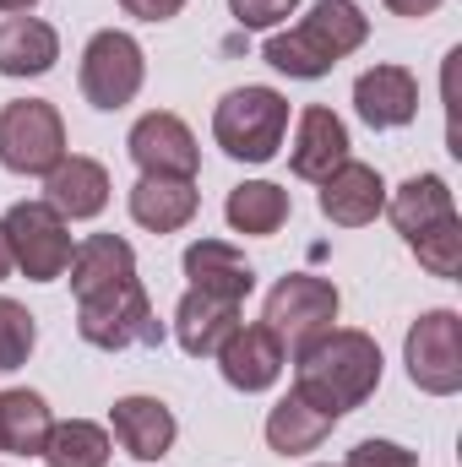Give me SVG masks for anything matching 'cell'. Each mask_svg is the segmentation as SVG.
<instances>
[{"label": "cell", "mask_w": 462, "mask_h": 467, "mask_svg": "<svg viewBox=\"0 0 462 467\" xmlns=\"http://www.w3.org/2000/svg\"><path fill=\"white\" fill-rule=\"evenodd\" d=\"M381 369H386V358H381V343L370 332L332 327L327 337H316L305 353H294V391L310 408H321L327 419H343L359 402L375 397Z\"/></svg>", "instance_id": "1"}, {"label": "cell", "mask_w": 462, "mask_h": 467, "mask_svg": "<svg viewBox=\"0 0 462 467\" xmlns=\"http://www.w3.org/2000/svg\"><path fill=\"white\" fill-rule=\"evenodd\" d=\"M370 38V16L353 0H316L289 33H272L261 60L294 82H321L338 60H348L353 49H364Z\"/></svg>", "instance_id": "2"}, {"label": "cell", "mask_w": 462, "mask_h": 467, "mask_svg": "<svg viewBox=\"0 0 462 467\" xmlns=\"http://www.w3.org/2000/svg\"><path fill=\"white\" fill-rule=\"evenodd\" d=\"M283 136H289V99L278 88L245 82L213 109V141L234 163H272L283 152Z\"/></svg>", "instance_id": "3"}, {"label": "cell", "mask_w": 462, "mask_h": 467, "mask_svg": "<svg viewBox=\"0 0 462 467\" xmlns=\"http://www.w3.org/2000/svg\"><path fill=\"white\" fill-rule=\"evenodd\" d=\"M77 332L88 348L125 353V348H158L163 343V321L142 288V277H125L110 288H93L77 299Z\"/></svg>", "instance_id": "4"}, {"label": "cell", "mask_w": 462, "mask_h": 467, "mask_svg": "<svg viewBox=\"0 0 462 467\" xmlns=\"http://www.w3.org/2000/svg\"><path fill=\"white\" fill-rule=\"evenodd\" d=\"M338 310H343V299H338V288H332L327 277H316V272H289V277L272 283L267 310H261V327H267V332L283 343V353L294 358V353H305L316 337H327V332L338 327Z\"/></svg>", "instance_id": "5"}, {"label": "cell", "mask_w": 462, "mask_h": 467, "mask_svg": "<svg viewBox=\"0 0 462 467\" xmlns=\"http://www.w3.org/2000/svg\"><path fill=\"white\" fill-rule=\"evenodd\" d=\"M66 158V119L49 99H11L0 109V169L49 174Z\"/></svg>", "instance_id": "6"}, {"label": "cell", "mask_w": 462, "mask_h": 467, "mask_svg": "<svg viewBox=\"0 0 462 467\" xmlns=\"http://www.w3.org/2000/svg\"><path fill=\"white\" fill-rule=\"evenodd\" d=\"M5 239H11V266L27 283H55L71 266V223L49 207V202H16L5 218Z\"/></svg>", "instance_id": "7"}, {"label": "cell", "mask_w": 462, "mask_h": 467, "mask_svg": "<svg viewBox=\"0 0 462 467\" xmlns=\"http://www.w3.org/2000/svg\"><path fill=\"white\" fill-rule=\"evenodd\" d=\"M82 99L93 109H125L147 82V55L125 27H99L82 49Z\"/></svg>", "instance_id": "8"}, {"label": "cell", "mask_w": 462, "mask_h": 467, "mask_svg": "<svg viewBox=\"0 0 462 467\" xmlns=\"http://www.w3.org/2000/svg\"><path fill=\"white\" fill-rule=\"evenodd\" d=\"M403 364H408V380L425 397H457L462 391V316L457 310H425L408 327Z\"/></svg>", "instance_id": "9"}, {"label": "cell", "mask_w": 462, "mask_h": 467, "mask_svg": "<svg viewBox=\"0 0 462 467\" xmlns=\"http://www.w3.org/2000/svg\"><path fill=\"white\" fill-rule=\"evenodd\" d=\"M125 152H131V163H136L142 174L196 180V169H202V147H196L191 125L180 115H169V109H152V115L136 119L131 136H125Z\"/></svg>", "instance_id": "10"}, {"label": "cell", "mask_w": 462, "mask_h": 467, "mask_svg": "<svg viewBox=\"0 0 462 467\" xmlns=\"http://www.w3.org/2000/svg\"><path fill=\"white\" fill-rule=\"evenodd\" d=\"M353 115L370 130H403L419 115V77L408 66H370L353 82Z\"/></svg>", "instance_id": "11"}, {"label": "cell", "mask_w": 462, "mask_h": 467, "mask_svg": "<svg viewBox=\"0 0 462 467\" xmlns=\"http://www.w3.org/2000/svg\"><path fill=\"white\" fill-rule=\"evenodd\" d=\"M110 435L120 441L125 457H136V462H163V457L174 451V441H180V424H174L169 402L136 391V397H120L115 408H110Z\"/></svg>", "instance_id": "12"}, {"label": "cell", "mask_w": 462, "mask_h": 467, "mask_svg": "<svg viewBox=\"0 0 462 467\" xmlns=\"http://www.w3.org/2000/svg\"><path fill=\"white\" fill-rule=\"evenodd\" d=\"M213 358H218L224 380H229L234 391H245V397L272 391V386H278V375H283V364H289L283 343H278L267 327H245V321L224 337V348L213 353Z\"/></svg>", "instance_id": "13"}, {"label": "cell", "mask_w": 462, "mask_h": 467, "mask_svg": "<svg viewBox=\"0 0 462 467\" xmlns=\"http://www.w3.org/2000/svg\"><path fill=\"white\" fill-rule=\"evenodd\" d=\"M110 169L99 158H82V152H66L49 174H44V202L66 218V223H88L110 207Z\"/></svg>", "instance_id": "14"}, {"label": "cell", "mask_w": 462, "mask_h": 467, "mask_svg": "<svg viewBox=\"0 0 462 467\" xmlns=\"http://www.w3.org/2000/svg\"><path fill=\"white\" fill-rule=\"evenodd\" d=\"M381 213H386V180H381V169L348 158V163H338V169L321 180V218H327V223H338V229H364V223H375Z\"/></svg>", "instance_id": "15"}, {"label": "cell", "mask_w": 462, "mask_h": 467, "mask_svg": "<svg viewBox=\"0 0 462 467\" xmlns=\"http://www.w3.org/2000/svg\"><path fill=\"white\" fill-rule=\"evenodd\" d=\"M125 207H131V223H136V229H147V234H180L191 218H196V207H202V191H196V180H174V174H142V180L131 185Z\"/></svg>", "instance_id": "16"}, {"label": "cell", "mask_w": 462, "mask_h": 467, "mask_svg": "<svg viewBox=\"0 0 462 467\" xmlns=\"http://www.w3.org/2000/svg\"><path fill=\"white\" fill-rule=\"evenodd\" d=\"M348 125L327 104H310V109H299L294 119V147H289V169L299 174V180H327L338 163H348Z\"/></svg>", "instance_id": "17"}, {"label": "cell", "mask_w": 462, "mask_h": 467, "mask_svg": "<svg viewBox=\"0 0 462 467\" xmlns=\"http://www.w3.org/2000/svg\"><path fill=\"white\" fill-rule=\"evenodd\" d=\"M185 277H191L196 294H213V299H229V305H245L256 294V266L229 239H191L185 244Z\"/></svg>", "instance_id": "18"}, {"label": "cell", "mask_w": 462, "mask_h": 467, "mask_svg": "<svg viewBox=\"0 0 462 467\" xmlns=\"http://www.w3.org/2000/svg\"><path fill=\"white\" fill-rule=\"evenodd\" d=\"M239 310L245 305H229V299H213V294L185 288V299L174 305V343L191 353V358H213V353L224 348V337L239 327Z\"/></svg>", "instance_id": "19"}, {"label": "cell", "mask_w": 462, "mask_h": 467, "mask_svg": "<svg viewBox=\"0 0 462 467\" xmlns=\"http://www.w3.org/2000/svg\"><path fill=\"white\" fill-rule=\"evenodd\" d=\"M60 60V33L44 16H5L0 22V77H44Z\"/></svg>", "instance_id": "20"}, {"label": "cell", "mask_w": 462, "mask_h": 467, "mask_svg": "<svg viewBox=\"0 0 462 467\" xmlns=\"http://www.w3.org/2000/svg\"><path fill=\"white\" fill-rule=\"evenodd\" d=\"M452 213H457V202H452V185L441 174H414L397 191H386V218H392V229L403 234V239L425 234L430 223H441Z\"/></svg>", "instance_id": "21"}, {"label": "cell", "mask_w": 462, "mask_h": 467, "mask_svg": "<svg viewBox=\"0 0 462 467\" xmlns=\"http://www.w3.org/2000/svg\"><path fill=\"white\" fill-rule=\"evenodd\" d=\"M49 430H55V413L38 391L27 386L0 391V451L5 457H44Z\"/></svg>", "instance_id": "22"}, {"label": "cell", "mask_w": 462, "mask_h": 467, "mask_svg": "<svg viewBox=\"0 0 462 467\" xmlns=\"http://www.w3.org/2000/svg\"><path fill=\"white\" fill-rule=\"evenodd\" d=\"M71 294H93V288H110V283H125L136 277V250L120 239V234H88L77 250H71Z\"/></svg>", "instance_id": "23"}, {"label": "cell", "mask_w": 462, "mask_h": 467, "mask_svg": "<svg viewBox=\"0 0 462 467\" xmlns=\"http://www.w3.org/2000/svg\"><path fill=\"white\" fill-rule=\"evenodd\" d=\"M289 213H294V202L272 180H245V185H234L229 202H224L229 229L245 234V239H272V234L289 223Z\"/></svg>", "instance_id": "24"}, {"label": "cell", "mask_w": 462, "mask_h": 467, "mask_svg": "<svg viewBox=\"0 0 462 467\" xmlns=\"http://www.w3.org/2000/svg\"><path fill=\"white\" fill-rule=\"evenodd\" d=\"M332 424H338V419H327V413L310 408L299 391H289V397L267 413V446H272L278 457H305V451H316V446L332 435Z\"/></svg>", "instance_id": "25"}, {"label": "cell", "mask_w": 462, "mask_h": 467, "mask_svg": "<svg viewBox=\"0 0 462 467\" xmlns=\"http://www.w3.org/2000/svg\"><path fill=\"white\" fill-rule=\"evenodd\" d=\"M110 451H115V435L104 424H93V419H66L44 441V462L49 467H110Z\"/></svg>", "instance_id": "26"}, {"label": "cell", "mask_w": 462, "mask_h": 467, "mask_svg": "<svg viewBox=\"0 0 462 467\" xmlns=\"http://www.w3.org/2000/svg\"><path fill=\"white\" fill-rule=\"evenodd\" d=\"M408 250L419 255V266L430 272V277H462V218H441V223H430L425 234H414L408 239Z\"/></svg>", "instance_id": "27"}, {"label": "cell", "mask_w": 462, "mask_h": 467, "mask_svg": "<svg viewBox=\"0 0 462 467\" xmlns=\"http://www.w3.org/2000/svg\"><path fill=\"white\" fill-rule=\"evenodd\" d=\"M33 348H38V321H33V310L16 305V299H0V375L22 369Z\"/></svg>", "instance_id": "28"}, {"label": "cell", "mask_w": 462, "mask_h": 467, "mask_svg": "<svg viewBox=\"0 0 462 467\" xmlns=\"http://www.w3.org/2000/svg\"><path fill=\"white\" fill-rule=\"evenodd\" d=\"M229 11H234L239 27L267 33V27H278V22H289V16L299 11V0H229Z\"/></svg>", "instance_id": "29"}, {"label": "cell", "mask_w": 462, "mask_h": 467, "mask_svg": "<svg viewBox=\"0 0 462 467\" xmlns=\"http://www.w3.org/2000/svg\"><path fill=\"white\" fill-rule=\"evenodd\" d=\"M343 467H419V451H408V446H397V441H359L353 451H348Z\"/></svg>", "instance_id": "30"}, {"label": "cell", "mask_w": 462, "mask_h": 467, "mask_svg": "<svg viewBox=\"0 0 462 467\" xmlns=\"http://www.w3.org/2000/svg\"><path fill=\"white\" fill-rule=\"evenodd\" d=\"M120 11L136 22H174L185 11V0H120Z\"/></svg>", "instance_id": "31"}, {"label": "cell", "mask_w": 462, "mask_h": 467, "mask_svg": "<svg viewBox=\"0 0 462 467\" xmlns=\"http://www.w3.org/2000/svg\"><path fill=\"white\" fill-rule=\"evenodd\" d=\"M381 5H386L392 16H414V22L430 16V11H441V0H381Z\"/></svg>", "instance_id": "32"}, {"label": "cell", "mask_w": 462, "mask_h": 467, "mask_svg": "<svg viewBox=\"0 0 462 467\" xmlns=\"http://www.w3.org/2000/svg\"><path fill=\"white\" fill-rule=\"evenodd\" d=\"M11 272H16V266H11V239H5V223H0V283H5Z\"/></svg>", "instance_id": "33"}, {"label": "cell", "mask_w": 462, "mask_h": 467, "mask_svg": "<svg viewBox=\"0 0 462 467\" xmlns=\"http://www.w3.org/2000/svg\"><path fill=\"white\" fill-rule=\"evenodd\" d=\"M33 5H38V0H0V11H5V16H27Z\"/></svg>", "instance_id": "34"}, {"label": "cell", "mask_w": 462, "mask_h": 467, "mask_svg": "<svg viewBox=\"0 0 462 467\" xmlns=\"http://www.w3.org/2000/svg\"><path fill=\"white\" fill-rule=\"evenodd\" d=\"M316 467H332V462H316Z\"/></svg>", "instance_id": "35"}]
</instances>
